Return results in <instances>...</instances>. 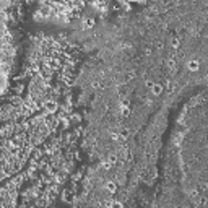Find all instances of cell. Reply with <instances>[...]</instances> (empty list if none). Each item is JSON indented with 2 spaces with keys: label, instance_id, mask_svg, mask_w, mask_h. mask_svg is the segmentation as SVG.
Wrapping results in <instances>:
<instances>
[{
  "label": "cell",
  "instance_id": "obj_2",
  "mask_svg": "<svg viewBox=\"0 0 208 208\" xmlns=\"http://www.w3.org/2000/svg\"><path fill=\"white\" fill-rule=\"evenodd\" d=\"M119 112L122 117H129L130 115V104L127 101H122V104H120V107H119Z\"/></svg>",
  "mask_w": 208,
  "mask_h": 208
},
{
  "label": "cell",
  "instance_id": "obj_3",
  "mask_svg": "<svg viewBox=\"0 0 208 208\" xmlns=\"http://www.w3.org/2000/svg\"><path fill=\"white\" fill-rule=\"evenodd\" d=\"M57 107H59V106H57L55 101H46V102H44V109H46V112H49V114L55 112Z\"/></svg>",
  "mask_w": 208,
  "mask_h": 208
},
{
  "label": "cell",
  "instance_id": "obj_9",
  "mask_svg": "<svg viewBox=\"0 0 208 208\" xmlns=\"http://www.w3.org/2000/svg\"><path fill=\"white\" fill-rule=\"evenodd\" d=\"M111 208H124V205L120 203V202L114 200V202H111Z\"/></svg>",
  "mask_w": 208,
  "mask_h": 208
},
{
  "label": "cell",
  "instance_id": "obj_8",
  "mask_svg": "<svg viewBox=\"0 0 208 208\" xmlns=\"http://www.w3.org/2000/svg\"><path fill=\"white\" fill-rule=\"evenodd\" d=\"M111 138H112L114 142H120V140H122V138H120V134H119V132H112V134H111Z\"/></svg>",
  "mask_w": 208,
  "mask_h": 208
},
{
  "label": "cell",
  "instance_id": "obj_14",
  "mask_svg": "<svg viewBox=\"0 0 208 208\" xmlns=\"http://www.w3.org/2000/svg\"><path fill=\"white\" fill-rule=\"evenodd\" d=\"M156 49H158V50H159V49H163V41H159L158 44H156Z\"/></svg>",
  "mask_w": 208,
  "mask_h": 208
},
{
  "label": "cell",
  "instance_id": "obj_7",
  "mask_svg": "<svg viewBox=\"0 0 208 208\" xmlns=\"http://www.w3.org/2000/svg\"><path fill=\"white\" fill-rule=\"evenodd\" d=\"M93 26H94V20L93 18H90V16H88V18L83 20V28H93Z\"/></svg>",
  "mask_w": 208,
  "mask_h": 208
},
{
  "label": "cell",
  "instance_id": "obj_1",
  "mask_svg": "<svg viewBox=\"0 0 208 208\" xmlns=\"http://www.w3.org/2000/svg\"><path fill=\"white\" fill-rule=\"evenodd\" d=\"M187 70L189 72H198L200 70V60L198 59H190L187 62Z\"/></svg>",
  "mask_w": 208,
  "mask_h": 208
},
{
  "label": "cell",
  "instance_id": "obj_13",
  "mask_svg": "<svg viewBox=\"0 0 208 208\" xmlns=\"http://www.w3.org/2000/svg\"><path fill=\"white\" fill-rule=\"evenodd\" d=\"M134 77H135V72H134V70H132V72H127V78H130V80H132Z\"/></svg>",
  "mask_w": 208,
  "mask_h": 208
},
{
  "label": "cell",
  "instance_id": "obj_12",
  "mask_svg": "<svg viewBox=\"0 0 208 208\" xmlns=\"http://www.w3.org/2000/svg\"><path fill=\"white\" fill-rule=\"evenodd\" d=\"M49 13H50V10H49V7H44V8L41 10V15H42V16H46V15H49Z\"/></svg>",
  "mask_w": 208,
  "mask_h": 208
},
{
  "label": "cell",
  "instance_id": "obj_11",
  "mask_svg": "<svg viewBox=\"0 0 208 208\" xmlns=\"http://www.w3.org/2000/svg\"><path fill=\"white\" fill-rule=\"evenodd\" d=\"M119 134H120V138H127L129 137V129H122Z\"/></svg>",
  "mask_w": 208,
  "mask_h": 208
},
{
  "label": "cell",
  "instance_id": "obj_10",
  "mask_svg": "<svg viewBox=\"0 0 208 208\" xmlns=\"http://www.w3.org/2000/svg\"><path fill=\"white\" fill-rule=\"evenodd\" d=\"M101 167H104V169H111V167H112V163H109V161H102V163H101Z\"/></svg>",
  "mask_w": 208,
  "mask_h": 208
},
{
  "label": "cell",
  "instance_id": "obj_5",
  "mask_svg": "<svg viewBox=\"0 0 208 208\" xmlns=\"http://www.w3.org/2000/svg\"><path fill=\"white\" fill-rule=\"evenodd\" d=\"M150 91H151V94H153V96H159L161 93H163V85H159V83H153V86L150 88Z\"/></svg>",
  "mask_w": 208,
  "mask_h": 208
},
{
  "label": "cell",
  "instance_id": "obj_6",
  "mask_svg": "<svg viewBox=\"0 0 208 208\" xmlns=\"http://www.w3.org/2000/svg\"><path fill=\"white\" fill-rule=\"evenodd\" d=\"M169 44H171L172 49H179V46H181V39H179L177 36H172L171 41H169Z\"/></svg>",
  "mask_w": 208,
  "mask_h": 208
},
{
  "label": "cell",
  "instance_id": "obj_15",
  "mask_svg": "<svg viewBox=\"0 0 208 208\" xmlns=\"http://www.w3.org/2000/svg\"><path fill=\"white\" fill-rule=\"evenodd\" d=\"M145 54H146V55L151 54V47H145Z\"/></svg>",
  "mask_w": 208,
  "mask_h": 208
},
{
  "label": "cell",
  "instance_id": "obj_4",
  "mask_svg": "<svg viewBox=\"0 0 208 208\" xmlns=\"http://www.w3.org/2000/svg\"><path fill=\"white\" fill-rule=\"evenodd\" d=\"M104 189H106L109 194H115V192H117V182H115V181H107L106 186H104Z\"/></svg>",
  "mask_w": 208,
  "mask_h": 208
}]
</instances>
